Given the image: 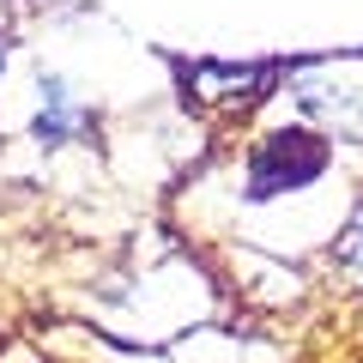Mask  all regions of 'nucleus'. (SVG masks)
<instances>
[{
    "instance_id": "obj_3",
    "label": "nucleus",
    "mask_w": 363,
    "mask_h": 363,
    "mask_svg": "<svg viewBox=\"0 0 363 363\" xmlns=\"http://www.w3.org/2000/svg\"><path fill=\"white\" fill-rule=\"evenodd\" d=\"M37 116H30V133H37L43 145H73V140H85L91 133V116H85V104L73 97V85H67L61 73H37Z\"/></svg>"
},
{
    "instance_id": "obj_4",
    "label": "nucleus",
    "mask_w": 363,
    "mask_h": 363,
    "mask_svg": "<svg viewBox=\"0 0 363 363\" xmlns=\"http://www.w3.org/2000/svg\"><path fill=\"white\" fill-rule=\"evenodd\" d=\"M260 85H267L260 67H194V97H206V104H212V91H242V104H248V91Z\"/></svg>"
},
{
    "instance_id": "obj_6",
    "label": "nucleus",
    "mask_w": 363,
    "mask_h": 363,
    "mask_svg": "<svg viewBox=\"0 0 363 363\" xmlns=\"http://www.w3.org/2000/svg\"><path fill=\"white\" fill-rule=\"evenodd\" d=\"M0 61H6V37H0Z\"/></svg>"
},
{
    "instance_id": "obj_1",
    "label": "nucleus",
    "mask_w": 363,
    "mask_h": 363,
    "mask_svg": "<svg viewBox=\"0 0 363 363\" xmlns=\"http://www.w3.org/2000/svg\"><path fill=\"white\" fill-rule=\"evenodd\" d=\"M327 169V140L309 128H279L267 140L248 145L242 164V200L248 206H267V200H285L297 188H309L315 176Z\"/></svg>"
},
{
    "instance_id": "obj_2",
    "label": "nucleus",
    "mask_w": 363,
    "mask_h": 363,
    "mask_svg": "<svg viewBox=\"0 0 363 363\" xmlns=\"http://www.w3.org/2000/svg\"><path fill=\"white\" fill-rule=\"evenodd\" d=\"M291 97H297L321 128L345 133V140H363V61H315V67H297Z\"/></svg>"
},
{
    "instance_id": "obj_5",
    "label": "nucleus",
    "mask_w": 363,
    "mask_h": 363,
    "mask_svg": "<svg viewBox=\"0 0 363 363\" xmlns=\"http://www.w3.org/2000/svg\"><path fill=\"white\" fill-rule=\"evenodd\" d=\"M339 260H345L351 272H363V206H357V218L345 224V236H339Z\"/></svg>"
}]
</instances>
